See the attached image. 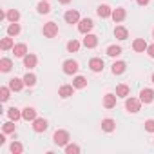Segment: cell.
I'll return each instance as SVG.
<instances>
[{
  "instance_id": "obj_17",
  "label": "cell",
  "mask_w": 154,
  "mask_h": 154,
  "mask_svg": "<svg viewBox=\"0 0 154 154\" xmlns=\"http://www.w3.org/2000/svg\"><path fill=\"white\" fill-rule=\"evenodd\" d=\"M112 20L114 22H122V20H125V17H127V13H125V9L123 8H118V9H114L112 11Z\"/></svg>"
},
{
  "instance_id": "obj_9",
  "label": "cell",
  "mask_w": 154,
  "mask_h": 154,
  "mask_svg": "<svg viewBox=\"0 0 154 154\" xmlns=\"http://www.w3.org/2000/svg\"><path fill=\"white\" fill-rule=\"evenodd\" d=\"M47 127H49V125H47V120H44V118H36V120L33 122V129H35V132H44Z\"/></svg>"
},
{
  "instance_id": "obj_23",
  "label": "cell",
  "mask_w": 154,
  "mask_h": 154,
  "mask_svg": "<svg viewBox=\"0 0 154 154\" xmlns=\"http://www.w3.org/2000/svg\"><path fill=\"white\" fill-rule=\"evenodd\" d=\"M72 85H74V89H84V87H87V80L84 76H76L72 80Z\"/></svg>"
},
{
  "instance_id": "obj_6",
  "label": "cell",
  "mask_w": 154,
  "mask_h": 154,
  "mask_svg": "<svg viewBox=\"0 0 154 154\" xmlns=\"http://www.w3.org/2000/svg\"><path fill=\"white\" fill-rule=\"evenodd\" d=\"M140 100H141V103H150L154 100V91L152 89H141L140 91Z\"/></svg>"
},
{
  "instance_id": "obj_16",
  "label": "cell",
  "mask_w": 154,
  "mask_h": 154,
  "mask_svg": "<svg viewBox=\"0 0 154 154\" xmlns=\"http://www.w3.org/2000/svg\"><path fill=\"white\" fill-rule=\"evenodd\" d=\"M132 49H134L136 53H143V51H147V44H145V40H143V38H136V40L132 42Z\"/></svg>"
},
{
  "instance_id": "obj_38",
  "label": "cell",
  "mask_w": 154,
  "mask_h": 154,
  "mask_svg": "<svg viewBox=\"0 0 154 154\" xmlns=\"http://www.w3.org/2000/svg\"><path fill=\"white\" fill-rule=\"evenodd\" d=\"M145 131L154 132V120H147V122H145Z\"/></svg>"
},
{
  "instance_id": "obj_27",
  "label": "cell",
  "mask_w": 154,
  "mask_h": 154,
  "mask_svg": "<svg viewBox=\"0 0 154 154\" xmlns=\"http://www.w3.org/2000/svg\"><path fill=\"white\" fill-rule=\"evenodd\" d=\"M36 11H38L40 15H47V13L51 11V8H49V4H47V0H42V2L36 6Z\"/></svg>"
},
{
  "instance_id": "obj_20",
  "label": "cell",
  "mask_w": 154,
  "mask_h": 154,
  "mask_svg": "<svg viewBox=\"0 0 154 154\" xmlns=\"http://www.w3.org/2000/svg\"><path fill=\"white\" fill-rule=\"evenodd\" d=\"M72 91H74V85H62L60 91H58V94L62 98H69V96H72Z\"/></svg>"
},
{
  "instance_id": "obj_10",
  "label": "cell",
  "mask_w": 154,
  "mask_h": 154,
  "mask_svg": "<svg viewBox=\"0 0 154 154\" xmlns=\"http://www.w3.org/2000/svg\"><path fill=\"white\" fill-rule=\"evenodd\" d=\"M84 45H85L87 49L96 47V45H98V36H96V35H85V38H84Z\"/></svg>"
},
{
  "instance_id": "obj_37",
  "label": "cell",
  "mask_w": 154,
  "mask_h": 154,
  "mask_svg": "<svg viewBox=\"0 0 154 154\" xmlns=\"http://www.w3.org/2000/svg\"><path fill=\"white\" fill-rule=\"evenodd\" d=\"M0 100H2V102H8V100H9V89H8V87H2V89H0Z\"/></svg>"
},
{
  "instance_id": "obj_25",
  "label": "cell",
  "mask_w": 154,
  "mask_h": 154,
  "mask_svg": "<svg viewBox=\"0 0 154 154\" xmlns=\"http://www.w3.org/2000/svg\"><path fill=\"white\" fill-rule=\"evenodd\" d=\"M11 67H13V62L9 58H2V60H0V71H2V72L11 71Z\"/></svg>"
},
{
  "instance_id": "obj_15",
  "label": "cell",
  "mask_w": 154,
  "mask_h": 154,
  "mask_svg": "<svg viewBox=\"0 0 154 154\" xmlns=\"http://www.w3.org/2000/svg\"><path fill=\"white\" fill-rule=\"evenodd\" d=\"M96 13H98V17L100 18H109L111 15H112V9L109 8V6H98V9H96Z\"/></svg>"
},
{
  "instance_id": "obj_22",
  "label": "cell",
  "mask_w": 154,
  "mask_h": 154,
  "mask_svg": "<svg viewBox=\"0 0 154 154\" xmlns=\"http://www.w3.org/2000/svg\"><path fill=\"white\" fill-rule=\"evenodd\" d=\"M125 69H127L125 62H114L112 63V74H122V72H125Z\"/></svg>"
},
{
  "instance_id": "obj_13",
  "label": "cell",
  "mask_w": 154,
  "mask_h": 154,
  "mask_svg": "<svg viewBox=\"0 0 154 154\" xmlns=\"http://www.w3.org/2000/svg\"><path fill=\"white\" fill-rule=\"evenodd\" d=\"M24 85H26V84H24V80H20V78H11V80H9V89L15 91V93L22 91Z\"/></svg>"
},
{
  "instance_id": "obj_40",
  "label": "cell",
  "mask_w": 154,
  "mask_h": 154,
  "mask_svg": "<svg viewBox=\"0 0 154 154\" xmlns=\"http://www.w3.org/2000/svg\"><path fill=\"white\" fill-rule=\"evenodd\" d=\"M149 2H150V0H138V4H140V6H147Z\"/></svg>"
},
{
  "instance_id": "obj_18",
  "label": "cell",
  "mask_w": 154,
  "mask_h": 154,
  "mask_svg": "<svg viewBox=\"0 0 154 154\" xmlns=\"http://www.w3.org/2000/svg\"><path fill=\"white\" fill-rule=\"evenodd\" d=\"M114 36H116L118 40H127V36H129V31H127L123 26H118V27H114Z\"/></svg>"
},
{
  "instance_id": "obj_2",
  "label": "cell",
  "mask_w": 154,
  "mask_h": 154,
  "mask_svg": "<svg viewBox=\"0 0 154 154\" xmlns=\"http://www.w3.org/2000/svg\"><path fill=\"white\" fill-rule=\"evenodd\" d=\"M42 33H44V36H47V38H54V36L58 35V26H56L54 22H47V24H44Z\"/></svg>"
},
{
  "instance_id": "obj_34",
  "label": "cell",
  "mask_w": 154,
  "mask_h": 154,
  "mask_svg": "<svg viewBox=\"0 0 154 154\" xmlns=\"http://www.w3.org/2000/svg\"><path fill=\"white\" fill-rule=\"evenodd\" d=\"M2 131H4L6 134H9V132H15V123H13V120H11V122H6V123L2 125Z\"/></svg>"
},
{
  "instance_id": "obj_32",
  "label": "cell",
  "mask_w": 154,
  "mask_h": 154,
  "mask_svg": "<svg viewBox=\"0 0 154 154\" xmlns=\"http://www.w3.org/2000/svg\"><path fill=\"white\" fill-rule=\"evenodd\" d=\"M107 54L112 56V58H114V56H120V54H122V47H120V45H111V47L107 49Z\"/></svg>"
},
{
  "instance_id": "obj_5",
  "label": "cell",
  "mask_w": 154,
  "mask_h": 154,
  "mask_svg": "<svg viewBox=\"0 0 154 154\" xmlns=\"http://www.w3.org/2000/svg\"><path fill=\"white\" fill-rule=\"evenodd\" d=\"M93 27H94V22H93L91 18H84V20H80V22H78V31H80V33H84V35H87Z\"/></svg>"
},
{
  "instance_id": "obj_11",
  "label": "cell",
  "mask_w": 154,
  "mask_h": 154,
  "mask_svg": "<svg viewBox=\"0 0 154 154\" xmlns=\"http://www.w3.org/2000/svg\"><path fill=\"white\" fill-rule=\"evenodd\" d=\"M22 118H24L26 122H35V120H36V111H35L33 107H26V109L22 111Z\"/></svg>"
},
{
  "instance_id": "obj_3",
  "label": "cell",
  "mask_w": 154,
  "mask_h": 154,
  "mask_svg": "<svg viewBox=\"0 0 154 154\" xmlns=\"http://www.w3.org/2000/svg\"><path fill=\"white\" fill-rule=\"evenodd\" d=\"M140 107H141V100H138V98H127L125 100V109L129 112H138Z\"/></svg>"
},
{
  "instance_id": "obj_41",
  "label": "cell",
  "mask_w": 154,
  "mask_h": 154,
  "mask_svg": "<svg viewBox=\"0 0 154 154\" xmlns=\"http://www.w3.org/2000/svg\"><path fill=\"white\" fill-rule=\"evenodd\" d=\"M58 2H60V4H69L71 0H58Z\"/></svg>"
},
{
  "instance_id": "obj_28",
  "label": "cell",
  "mask_w": 154,
  "mask_h": 154,
  "mask_svg": "<svg viewBox=\"0 0 154 154\" xmlns=\"http://www.w3.org/2000/svg\"><path fill=\"white\" fill-rule=\"evenodd\" d=\"M24 84H26L27 87H33V85L36 84V76H35L33 72H27V74L24 76Z\"/></svg>"
},
{
  "instance_id": "obj_21",
  "label": "cell",
  "mask_w": 154,
  "mask_h": 154,
  "mask_svg": "<svg viewBox=\"0 0 154 154\" xmlns=\"http://www.w3.org/2000/svg\"><path fill=\"white\" fill-rule=\"evenodd\" d=\"M24 65H26L27 69L36 67V56H35V54H26V56H24Z\"/></svg>"
},
{
  "instance_id": "obj_12",
  "label": "cell",
  "mask_w": 154,
  "mask_h": 154,
  "mask_svg": "<svg viewBox=\"0 0 154 154\" xmlns=\"http://www.w3.org/2000/svg\"><path fill=\"white\" fill-rule=\"evenodd\" d=\"M13 53H15L17 58H24V56L27 54V45H26V44H17V45L13 47Z\"/></svg>"
},
{
  "instance_id": "obj_1",
  "label": "cell",
  "mask_w": 154,
  "mask_h": 154,
  "mask_svg": "<svg viewBox=\"0 0 154 154\" xmlns=\"http://www.w3.org/2000/svg\"><path fill=\"white\" fill-rule=\"evenodd\" d=\"M53 141H54L58 147H65L67 141H69V132H67V131H56L54 136H53Z\"/></svg>"
},
{
  "instance_id": "obj_29",
  "label": "cell",
  "mask_w": 154,
  "mask_h": 154,
  "mask_svg": "<svg viewBox=\"0 0 154 154\" xmlns=\"http://www.w3.org/2000/svg\"><path fill=\"white\" fill-rule=\"evenodd\" d=\"M116 96H120V98H127V96H129V87L123 85V84L118 85V87H116Z\"/></svg>"
},
{
  "instance_id": "obj_30",
  "label": "cell",
  "mask_w": 154,
  "mask_h": 154,
  "mask_svg": "<svg viewBox=\"0 0 154 154\" xmlns=\"http://www.w3.org/2000/svg\"><path fill=\"white\" fill-rule=\"evenodd\" d=\"M18 33H20V26H18L17 22H11V26L8 27V35H9V36H17Z\"/></svg>"
},
{
  "instance_id": "obj_35",
  "label": "cell",
  "mask_w": 154,
  "mask_h": 154,
  "mask_svg": "<svg viewBox=\"0 0 154 154\" xmlns=\"http://www.w3.org/2000/svg\"><path fill=\"white\" fill-rule=\"evenodd\" d=\"M9 149H11V152H13V154H20V152L24 150V147H22V143H18V141H13Z\"/></svg>"
},
{
  "instance_id": "obj_7",
  "label": "cell",
  "mask_w": 154,
  "mask_h": 154,
  "mask_svg": "<svg viewBox=\"0 0 154 154\" xmlns=\"http://www.w3.org/2000/svg\"><path fill=\"white\" fill-rule=\"evenodd\" d=\"M63 18H65L67 24H78V22H80V13L71 9V11H67V13L63 15Z\"/></svg>"
},
{
  "instance_id": "obj_36",
  "label": "cell",
  "mask_w": 154,
  "mask_h": 154,
  "mask_svg": "<svg viewBox=\"0 0 154 154\" xmlns=\"http://www.w3.org/2000/svg\"><path fill=\"white\" fill-rule=\"evenodd\" d=\"M65 152L67 154H78L80 152V147L78 145H65Z\"/></svg>"
},
{
  "instance_id": "obj_24",
  "label": "cell",
  "mask_w": 154,
  "mask_h": 154,
  "mask_svg": "<svg viewBox=\"0 0 154 154\" xmlns=\"http://www.w3.org/2000/svg\"><path fill=\"white\" fill-rule=\"evenodd\" d=\"M15 44H13V38L8 36V38H2V42H0V49L2 51H8V49H13Z\"/></svg>"
},
{
  "instance_id": "obj_43",
  "label": "cell",
  "mask_w": 154,
  "mask_h": 154,
  "mask_svg": "<svg viewBox=\"0 0 154 154\" xmlns=\"http://www.w3.org/2000/svg\"><path fill=\"white\" fill-rule=\"evenodd\" d=\"M152 36H154V29H152Z\"/></svg>"
},
{
  "instance_id": "obj_14",
  "label": "cell",
  "mask_w": 154,
  "mask_h": 154,
  "mask_svg": "<svg viewBox=\"0 0 154 154\" xmlns=\"http://www.w3.org/2000/svg\"><path fill=\"white\" fill-rule=\"evenodd\" d=\"M116 98H118L116 94H111V93L105 94V96H103V107H105V109H112V107L116 105Z\"/></svg>"
},
{
  "instance_id": "obj_33",
  "label": "cell",
  "mask_w": 154,
  "mask_h": 154,
  "mask_svg": "<svg viewBox=\"0 0 154 154\" xmlns=\"http://www.w3.org/2000/svg\"><path fill=\"white\" fill-rule=\"evenodd\" d=\"M78 49H80V42H78V40H71V42L67 44V51H69V53H76Z\"/></svg>"
},
{
  "instance_id": "obj_42",
  "label": "cell",
  "mask_w": 154,
  "mask_h": 154,
  "mask_svg": "<svg viewBox=\"0 0 154 154\" xmlns=\"http://www.w3.org/2000/svg\"><path fill=\"white\" fill-rule=\"evenodd\" d=\"M152 84H154V74H152Z\"/></svg>"
},
{
  "instance_id": "obj_8",
  "label": "cell",
  "mask_w": 154,
  "mask_h": 154,
  "mask_svg": "<svg viewBox=\"0 0 154 154\" xmlns=\"http://www.w3.org/2000/svg\"><path fill=\"white\" fill-rule=\"evenodd\" d=\"M89 67L93 72H100V71H103V60L102 58H91Z\"/></svg>"
},
{
  "instance_id": "obj_4",
  "label": "cell",
  "mask_w": 154,
  "mask_h": 154,
  "mask_svg": "<svg viewBox=\"0 0 154 154\" xmlns=\"http://www.w3.org/2000/svg\"><path fill=\"white\" fill-rule=\"evenodd\" d=\"M63 72H65V74H76V72H78V62H74V60H65V62H63Z\"/></svg>"
},
{
  "instance_id": "obj_26",
  "label": "cell",
  "mask_w": 154,
  "mask_h": 154,
  "mask_svg": "<svg viewBox=\"0 0 154 154\" xmlns=\"http://www.w3.org/2000/svg\"><path fill=\"white\" fill-rule=\"evenodd\" d=\"M8 116H9V120L17 122V120H20V118H22V112H20L17 107H11V109H8Z\"/></svg>"
},
{
  "instance_id": "obj_19",
  "label": "cell",
  "mask_w": 154,
  "mask_h": 154,
  "mask_svg": "<svg viewBox=\"0 0 154 154\" xmlns=\"http://www.w3.org/2000/svg\"><path fill=\"white\" fill-rule=\"evenodd\" d=\"M102 129H103L105 132H112V131L116 129V122L111 120V118H105V120L102 122Z\"/></svg>"
},
{
  "instance_id": "obj_31",
  "label": "cell",
  "mask_w": 154,
  "mask_h": 154,
  "mask_svg": "<svg viewBox=\"0 0 154 154\" xmlns=\"http://www.w3.org/2000/svg\"><path fill=\"white\" fill-rule=\"evenodd\" d=\"M8 20H9V22H18V20H20V13H18L17 9H9V11H8Z\"/></svg>"
},
{
  "instance_id": "obj_39",
  "label": "cell",
  "mask_w": 154,
  "mask_h": 154,
  "mask_svg": "<svg viewBox=\"0 0 154 154\" xmlns=\"http://www.w3.org/2000/svg\"><path fill=\"white\" fill-rule=\"evenodd\" d=\"M147 54H149L150 58H154V44H152V45H147Z\"/></svg>"
}]
</instances>
